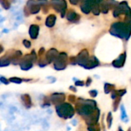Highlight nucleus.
Segmentation results:
<instances>
[{
    "mask_svg": "<svg viewBox=\"0 0 131 131\" xmlns=\"http://www.w3.org/2000/svg\"><path fill=\"white\" fill-rule=\"evenodd\" d=\"M24 13H25V16H28L30 15V12H29V10H28V8H27L26 5L24 8Z\"/></svg>",
    "mask_w": 131,
    "mask_h": 131,
    "instance_id": "ea45409f",
    "label": "nucleus"
},
{
    "mask_svg": "<svg viewBox=\"0 0 131 131\" xmlns=\"http://www.w3.org/2000/svg\"><path fill=\"white\" fill-rule=\"evenodd\" d=\"M100 6H101V12L104 14H107L109 10L111 9L109 1H101Z\"/></svg>",
    "mask_w": 131,
    "mask_h": 131,
    "instance_id": "412c9836",
    "label": "nucleus"
},
{
    "mask_svg": "<svg viewBox=\"0 0 131 131\" xmlns=\"http://www.w3.org/2000/svg\"><path fill=\"white\" fill-rule=\"evenodd\" d=\"M0 81H1L2 84H8L9 82H10L8 79L5 78L3 77V76H1V77H0Z\"/></svg>",
    "mask_w": 131,
    "mask_h": 131,
    "instance_id": "c9c22d12",
    "label": "nucleus"
},
{
    "mask_svg": "<svg viewBox=\"0 0 131 131\" xmlns=\"http://www.w3.org/2000/svg\"><path fill=\"white\" fill-rule=\"evenodd\" d=\"M10 82L15 83V84H21L23 81V79L20 78H17V77H13V78H10L9 79Z\"/></svg>",
    "mask_w": 131,
    "mask_h": 131,
    "instance_id": "c85d7f7f",
    "label": "nucleus"
},
{
    "mask_svg": "<svg viewBox=\"0 0 131 131\" xmlns=\"http://www.w3.org/2000/svg\"><path fill=\"white\" fill-rule=\"evenodd\" d=\"M131 12V9L127 3V2H121L118 4V5L114 9L113 15L115 18H118L121 15H128Z\"/></svg>",
    "mask_w": 131,
    "mask_h": 131,
    "instance_id": "423d86ee",
    "label": "nucleus"
},
{
    "mask_svg": "<svg viewBox=\"0 0 131 131\" xmlns=\"http://www.w3.org/2000/svg\"><path fill=\"white\" fill-rule=\"evenodd\" d=\"M66 99V96L64 93H53L50 95L49 97V100L50 101L56 106L60 105L61 104L64 103V101Z\"/></svg>",
    "mask_w": 131,
    "mask_h": 131,
    "instance_id": "9d476101",
    "label": "nucleus"
},
{
    "mask_svg": "<svg viewBox=\"0 0 131 131\" xmlns=\"http://www.w3.org/2000/svg\"><path fill=\"white\" fill-rule=\"evenodd\" d=\"M90 55L88 49L84 48L83 50L81 51L80 53L76 56V60H77V64H79L80 66L83 67L84 68L87 65L88 62L89 61L90 59Z\"/></svg>",
    "mask_w": 131,
    "mask_h": 131,
    "instance_id": "6e6552de",
    "label": "nucleus"
},
{
    "mask_svg": "<svg viewBox=\"0 0 131 131\" xmlns=\"http://www.w3.org/2000/svg\"><path fill=\"white\" fill-rule=\"evenodd\" d=\"M38 66L41 67V68H44V67H45L46 65L48 64V61L46 60L45 55L44 58H43V57H40V58L38 60Z\"/></svg>",
    "mask_w": 131,
    "mask_h": 131,
    "instance_id": "393cba45",
    "label": "nucleus"
},
{
    "mask_svg": "<svg viewBox=\"0 0 131 131\" xmlns=\"http://www.w3.org/2000/svg\"><path fill=\"white\" fill-rule=\"evenodd\" d=\"M22 43H23V45H24L25 48H31V41H29L28 40L25 39V40L22 41Z\"/></svg>",
    "mask_w": 131,
    "mask_h": 131,
    "instance_id": "72a5a7b5",
    "label": "nucleus"
},
{
    "mask_svg": "<svg viewBox=\"0 0 131 131\" xmlns=\"http://www.w3.org/2000/svg\"><path fill=\"white\" fill-rule=\"evenodd\" d=\"M97 108V102L94 100L79 97L75 103V111L83 119L92 114Z\"/></svg>",
    "mask_w": 131,
    "mask_h": 131,
    "instance_id": "f257e3e1",
    "label": "nucleus"
},
{
    "mask_svg": "<svg viewBox=\"0 0 131 131\" xmlns=\"http://www.w3.org/2000/svg\"><path fill=\"white\" fill-rule=\"evenodd\" d=\"M0 48H1V50H0V53H2V52L3 51V50H4V49H3V47H2V45H0Z\"/></svg>",
    "mask_w": 131,
    "mask_h": 131,
    "instance_id": "c03bdc74",
    "label": "nucleus"
},
{
    "mask_svg": "<svg viewBox=\"0 0 131 131\" xmlns=\"http://www.w3.org/2000/svg\"><path fill=\"white\" fill-rule=\"evenodd\" d=\"M100 115H101V111H100V109L99 108H97L95 110V111L91 114L90 116L84 118L86 124L88 126H93V125H96L98 124V121H99V118H100Z\"/></svg>",
    "mask_w": 131,
    "mask_h": 131,
    "instance_id": "1a4fd4ad",
    "label": "nucleus"
},
{
    "mask_svg": "<svg viewBox=\"0 0 131 131\" xmlns=\"http://www.w3.org/2000/svg\"><path fill=\"white\" fill-rule=\"evenodd\" d=\"M126 58H127V53H126V51H124V53L121 54L120 56L117 59L113 61L112 65L117 68H123L125 64V61H126Z\"/></svg>",
    "mask_w": 131,
    "mask_h": 131,
    "instance_id": "4468645a",
    "label": "nucleus"
},
{
    "mask_svg": "<svg viewBox=\"0 0 131 131\" xmlns=\"http://www.w3.org/2000/svg\"><path fill=\"white\" fill-rule=\"evenodd\" d=\"M28 33L31 39H36L39 34V26L38 25H31Z\"/></svg>",
    "mask_w": 131,
    "mask_h": 131,
    "instance_id": "dca6fc26",
    "label": "nucleus"
},
{
    "mask_svg": "<svg viewBox=\"0 0 131 131\" xmlns=\"http://www.w3.org/2000/svg\"><path fill=\"white\" fill-rule=\"evenodd\" d=\"M59 54L60 53L58 52V51L55 48L49 49L45 54V58H46V60L48 61V64H51L53 61L54 62V61L58 58Z\"/></svg>",
    "mask_w": 131,
    "mask_h": 131,
    "instance_id": "f8f14e48",
    "label": "nucleus"
},
{
    "mask_svg": "<svg viewBox=\"0 0 131 131\" xmlns=\"http://www.w3.org/2000/svg\"><path fill=\"white\" fill-rule=\"evenodd\" d=\"M55 111L59 117L65 120L72 118L76 111L75 108H74V107L69 103H64L56 106Z\"/></svg>",
    "mask_w": 131,
    "mask_h": 131,
    "instance_id": "7ed1b4c3",
    "label": "nucleus"
},
{
    "mask_svg": "<svg viewBox=\"0 0 131 131\" xmlns=\"http://www.w3.org/2000/svg\"><path fill=\"white\" fill-rule=\"evenodd\" d=\"M100 65L99 60L95 56H91L89 59V61L88 62L87 65L85 66V69H93L97 66Z\"/></svg>",
    "mask_w": 131,
    "mask_h": 131,
    "instance_id": "f3484780",
    "label": "nucleus"
},
{
    "mask_svg": "<svg viewBox=\"0 0 131 131\" xmlns=\"http://www.w3.org/2000/svg\"><path fill=\"white\" fill-rule=\"evenodd\" d=\"M70 3L72 4V5H77V4L79 3V1H72V0H71L70 1Z\"/></svg>",
    "mask_w": 131,
    "mask_h": 131,
    "instance_id": "37998d69",
    "label": "nucleus"
},
{
    "mask_svg": "<svg viewBox=\"0 0 131 131\" xmlns=\"http://www.w3.org/2000/svg\"><path fill=\"white\" fill-rule=\"evenodd\" d=\"M45 52V48H41L39 49L38 52V55L39 57H42V55H44Z\"/></svg>",
    "mask_w": 131,
    "mask_h": 131,
    "instance_id": "58836bf2",
    "label": "nucleus"
},
{
    "mask_svg": "<svg viewBox=\"0 0 131 131\" xmlns=\"http://www.w3.org/2000/svg\"><path fill=\"white\" fill-rule=\"evenodd\" d=\"M127 131H131V128H130H130H129V129L127 130Z\"/></svg>",
    "mask_w": 131,
    "mask_h": 131,
    "instance_id": "49530a36",
    "label": "nucleus"
},
{
    "mask_svg": "<svg viewBox=\"0 0 131 131\" xmlns=\"http://www.w3.org/2000/svg\"><path fill=\"white\" fill-rule=\"evenodd\" d=\"M89 94H90V96H91V97L94 98V97H96L97 96L98 91H96V90H91V91H89Z\"/></svg>",
    "mask_w": 131,
    "mask_h": 131,
    "instance_id": "f704fd0d",
    "label": "nucleus"
},
{
    "mask_svg": "<svg viewBox=\"0 0 131 131\" xmlns=\"http://www.w3.org/2000/svg\"><path fill=\"white\" fill-rule=\"evenodd\" d=\"M75 86L83 87V86H84V81H80V80H76V81H75Z\"/></svg>",
    "mask_w": 131,
    "mask_h": 131,
    "instance_id": "4c0bfd02",
    "label": "nucleus"
},
{
    "mask_svg": "<svg viewBox=\"0 0 131 131\" xmlns=\"http://www.w3.org/2000/svg\"><path fill=\"white\" fill-rule=\"evenodd\" d=\"M92 83V79H91V78H90V77H88V79L86 80V86L87 87H89L90 86V84Z\"/></svg>",
    "mask_w": 131,
    "mask_h": 131,
    "instance_id": "a19ab883",
    "label": "nucleus"
},
{
    "mask_svg": "<svg viewBox=\"0 0 131 131\" xmlns=\"http://www.w3.org/2000/svg\"><path fill=\"white\" fill-rule=\"evenodd\" d=\"M121 101V97H118L117 99L114 100V104H113V110L114 111H117L118 107H119V104H120V102Z\"/></svg>",
    "mask_w": 131,
    "mask_h": 131,
    "instance_id": "bb28decb",
    "label": "nucleus"
},
{
    "mask_svg": "<svg viewBox=\"0 0 131 131\" xmlns=\"http://www.w3.org/2000/svg\"><path fill=\"white\" fill-rule=\"evenodd\" d=\"M68 61H69L68 54L65 53V52H61L59 54L58 58L54 62V69L57 70V71L64 70L66 68L67 65H68Z\"/></svg>",
    "mask_w": 131,
    "mask_h": 131,
    "instance_id": "39448f33",
    "label": "nucleus"
},
{
    "mask_svg": "<svg viewBox=\"0 0 131 131\" xmlns=\"http://www.w3.org/2000/svg\"><path fill=\"white\" fill-rule=\"evenodd\" d=\"M88 131H101V127H100L99 124H97L96 125L88 126Z\"/></svg>",
    "mask_w": 131,
    "mask_h": 131,
    "instance_id": "c756f323",
    "label": "nucleus"
},
{
    "mask_svg": "<svg viewBox=\"0 0 131 131\" xmlns=\"http://www.w3.org/2000/svg\"><path fill=\"white\" fill-rule=\"evenodd\" d=\"M77 100H78L77 97L75 95H74V94H70L68 96V101L71 104H75L77 102Z\"/></svg>",
    "mask_w": 131,
    "mask_h": 131,
    "instance_id": "2f4dec72",
    "label": "nucleus"
},
{
    "mask_svg": "<svg viewBox=\"0 0 131 131\" xmlns=\"http://www.w3.org/2000/svg\"><path fill=\"white\" fill-rule=\"evenodd\" d=\"M109 32L115 37L127 41L131 35V28L124 21H116L111 25Z\"/></svg>",
    "mask_w": 131,
    "mask_h": 131,
    "instance_id": "f03ea898",
    "label": "nucleus"
},
{
    "mask_svg": "<svg viewBox=\"0 0 131 131\" xmlns=\"http://www.w3.org/2000/svg\"><path fill=\"white\" fill-rule=\"evenodd\" d=\"M21 102L23 104V105L25 106V108L29 109L31 106H32V102H31V98L30 97V95L28 94H24L21 95Z\"/></svg>",
    "mask_w": 131,
    "mask_h": 131,
    "instance_id": "a211bd4d",
    "label": "nucleus"
},
{
    "mask_svg": "<svg viewBox=\"0 0 131 131\" xmlns=\"http://www.w3.org/2000/svg\"><path fill=\"white\" fill-rule=\"evenodd\" d=\"M51 5L56 12L61 13V18H64L65 16L67 13V2L65 1H52L51 2Z\"/></svg>",
    "mask_w": 131,
    "mask_h": 131,
    "instance_id": "0eeeda50",
    "label": "nucleus"
},
{
    "mask_svg": "<svg viewBox=\"0 0 131 131\" xmlns=\"http://www.w3.org/2000/svg\"><path fill=\"white\" fill-rule=\"evenodd\" d=\"M11 63H12L11 58L7 54H5L2 57H1V58H0V67L2 68V67H5V66H8Z\"/></svg>",
    "mask_w": 131,
    "mask_h": 131,
    "instance_id": "aec40b11",
    "label": "nucleus"
},
{
    "mask_svg": "<svg viewBox=\"0 0 131 131\" xmlns=\"http://www.w3.org/2000/svg\"><path fill=\"white\" fill-rule=\"evenodd\" d=\"M117 95L118 97H122L124 96V94H126L127 93V90L126 89H120V90H117Z\"/></svg>",
    "mask_w": 131,
    "mask_h": 131,
    "instance_id": "473e14b6",
    "label": "nucleus"
},
{
    "mask_svg": "<svg viewBox=\"0 0 131 131\" xmlns=\"http://www.w3.org/2000/svg\"><path fill=\"white\" fill-rule=\"evenodd\" d=\"M69 89H70L71 91H72L73 92H77V88H76L75 87H74V86H70Z\"/></svg>",
    "mask_w": 131,
    "mask_h": 131,
    "instance_id": "79ce46f5",
    "label": "nucleus"
},
{
    "mask_svg": "<svg viewBox=\"0 0 131 131\" xmlns=\"http://www.w3.org/2000/svg\"><path fill=\"white\" fill-rule=\"evenodd\" d=\"M95 0H84L80 2V8L83 13L89 14L92 12V8L95 4Z\"/></svg>",
    "mask_w": 131,
    "mask_h": 131,
    "instance_id": "9b49d317",
    "label": "nucleus"
},
{
    "mask_svg": "<svg viewBox=\"0 0 131 131\" xmlns=\"http://www.w3.org/2000/svg\"><path fill=\"white\" fill-rule=\"evenodd\" d=\"M27 8H28L30 14H37L41 10V5L38 2L35 1H28L26 4Z\"/></svg>",
    "mask_w": 131,
    "mask_h": 131,
    "instance_id": "ddd939ff",
    "label": "nucleus"
},
{
    "mask_svg": "<svg viewBox=\"0 0 131 131\" xmlns=\"http://www.w3.org/2000/svg\"><path fill=\"white\" fill-rule=\"evenodd\" d=\"M101 1H96L93 8H92V13L94 15H99L100 13L101 12V6H100V4H101Z\"/></svg>",
    "mask_w": 131,
    "mask_h": 131,
    "instance_id": "5701e85b",
    "label": "nucleus"
},
{
    "mask_svg": "<svg viewBox=\"0 0 131 131\" xmlns=\"http://www.w3.org/2000/svg\"><path fill=\"white\" fill-rule=\"evenodd\" d=\"M69 63L72 65L77 64V60H76V56L75 57H71L69 58Z\"/></svg>",
    "mask_w": 131,
    "mask_h": 131,
    "instance_id": "e433bc0d",
    "label": "nucleus"
},
{
    "mask_svg": "<svg viewBox=\"0 0 131 131\" xmlns=\"http://www.w3.org/2000/svg\"><path fill=\"white\" fill-rule=\"evenodd\" d=\"M121 120L124 123H127L129 121V118H128V116L127 114V111L125 110V107L124 104H122L121 106Z\"/></svg>",
    "mask_w": 131,
    "mask_h": 131,
    "instance_id": "b1692460",
    "label": "nucleus"
},
{
    "mask_svg": "<svg viewBox=\"0 0 131 131\" xmlns=\"http://www.w3.org/2000/svg\"><path fill=\"white\" fill-rule=\"evenodd\" d=\"M0 3L5 9H9L10 8V6H11L10 2H8L7 0H2V1H0Z\"/></svg>",
    "mask_w": 131,
    "mask_h": 131,
    "instance_id": "cd10ccee",
    "label": "nucleus"
},
{
    "mask_svg": "<svg viewBox=\"0 0 131 131\" xmlns=\"http://www.w3.org/2000/svg\"><path fill=\"white\" fill-rule=\"evenodd\" d=\"M104 92L106 94H111L114 91H115V85L114 84H110V83H105L104 84Z\"/></svg>",
    "mask_w": 131,
    "mask_h": 131,
    "instance_id": "4be33fe9",
    "label": "nucleus"
},
{
    "mask_svg": "<svg viewBox=\"0 0 131 131\" xmlns=\"http://www.w3.org/2000/svg\"><path fill=\"white\" fill-rule=\"evenodd\" d=\"M56 20H57V17L54 14H51L49 15L47 18H46V21H45V25L48 28H52L55 25V22H56Z\"/></svg>",
    "mask_w": 131,
    "mask_h": 131,
    "instance_id": "6ab92c4d",
    "label": "nucleus"
},
{
    "mask_svg": "<svg viewBox=\"0 0 131 131\" xmlns=\"http://www.w3.org/2000/svg\"><path fill=\"white\" fill-rule=\"evenodd\" d=\"M124 22H125L127 25H128L131 28V12L129 13L128 15H125V18H124Z\"/></svg>",
    "mask_w": 131,
    "mask_h": 131,
    "instance_id": "7c9ffc66",
    "label": "nucleus"
},
{
    "mask_svg": "<svg viewBox=\"0 0 131 131\" xmlns=\"http://www.w3.org/2000/svg\"><path fill=\"white\" fill-rule=\"evenodd\" d=\"M38 61L37 59V54L35 53V50H32L30 54H25L22 57L20 61L19 66L21 70L23 71H28L33 66L34 62Z\"/></svg>",
    "mask_w": 131,
    "mask_h": 131,
    "instance_id": "20e7f679",
    "label": "nucleus"
},
{
    "mask_svg": "<svg viewBox=\"0 0 131 131\" xmlns=\"http://www.w3.org/2000/svg\"><path fill=\"white\" fill-rule=\"evenodd\" d=\"M118 131H124V130L121 128V127H118Z\"/></svg>",
    "mask_w": 131,
    "mask_h": 131,
    "instance_id": "a18cd8bd",
    "label": "nucleus"
},
{
    "mask_svg": "<svg viewBox=\"0 0 131 131\" xmlns=\"http://www.w3.org/2000/svg\"><path fill=\"white\" fill-rule=\"evenodd\" d=\"M112 122H113V117H112V113L109 112L107 116V128L110 129L112 126Z\"/></svg>",
    "mask_w": 131,
    "mask_h": 131,
    "instance_id": "a878e982",
    "label": "nucleus"
},
{
    "mask_svg": "<svg viewBox=\"0 0 131 131\" xmlns=\"http://www.w3.org/2000/svg\"><path fill=\"white\" fill-rule=\"evenodd\" d=\"M66 18L69 21H71V22H78L80 18H81V15H78L75 10L72 9V8H70L67 11V13H66Z\"/></svg>",
    "mask_w": 131,
    "mask_h": 131,
    "instance_id": "2eb2a0df",
    "label": "nucleus"
}]
</instances>
